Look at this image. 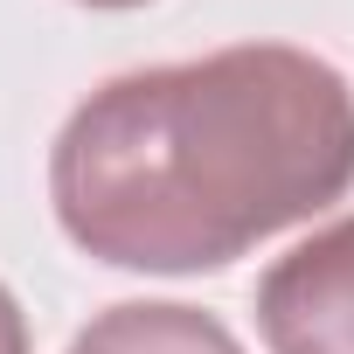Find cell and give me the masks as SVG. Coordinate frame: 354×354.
Returning a JSON list of instances; mask_svg holds the SVG:
<instances>
[{
	"label": "cell",
	"instance_id": "cell-1",
	"mask_svg": "<svg viewBox=\"0 0 354 354\" xmlns=\"http://www.w3.org/2000/svg\"><path fill=\"white\" fill-rule=\"evenodd\" d=\"M354 188V91L292 42L97 84L49 153L63 236L118 271H223Z\"/></svg>",
	"mask_w": 354,
	"mask_h": 354
},
{
	"label": "cell",
	"instance_id": "cell-2",
	"mask_svg": "<svg viewBox=\"0 0 354 354\" xmlns=\"http://www.w3.org/2000/svg\"><path fill=\"white\" fill-rule=\"evenodd\" d=\"M271 354H354V216L326 223L257 278Z\"/></svg>",
	"mask_w": 354,
	"mask_h": 354
},
{
	"label": "cell",
	"instance_id": "cell-3",
	"mask_svg": "<svg viewBox=\"0 0 354 354\" xmlns=\"http://www.w3.org/2000/svg\"><path fill=\"white\" fill-rule=\"evenodd\" d=\"M70 354H243L236 333L202 313V306H174V299H125L111 313H97Z\"/></svg>",
	"mask_w": 354,
	"mask_h": 354
},
{
	"label": "cell",
	"instance_id": "cell-4",
	"mask_svg": "<svg viewBox=\"0 0 354 354\" xmlns=\"http://www.w3.org/2000/svg\"><path fill=\"white\" fill-rule=\"evenodd\" d=\"M0 354H28V319H21L8 285H0Z\"/></svg>",
	"mask_w": 354,
	"mask_h": 354
},
{
	"label": "cell",
	"instance_id": "cell-5",
	"mask_svg": "<svg viewBox=\"0 0 354 354\" xmlns=\"http://www.w3.org/2000/svg\"><path fill=\"white\" fill-rule=\"evenodd\" d=\"M84 8H146V0H84Z\"/></svg>",
	"mask_w": 354,
	"mask_h": 354
}]
</instances>
